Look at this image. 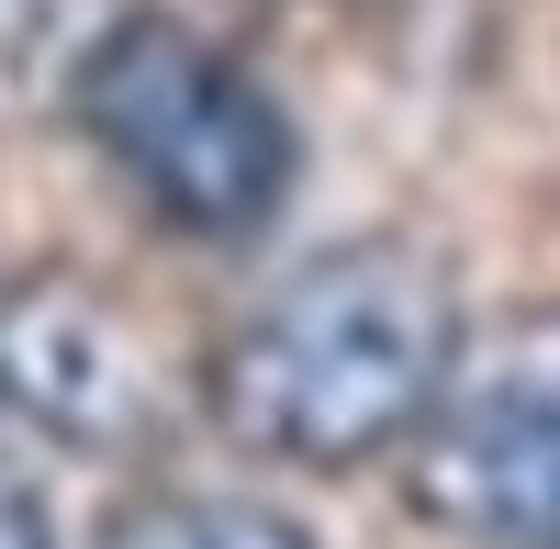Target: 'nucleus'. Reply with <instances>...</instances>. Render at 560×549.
<instances>
[{"instance_id": "nucleus-1", "label": "nucleus", "mask_w": 560, "mask_h": 549, "mask_svg": "<svg viewBox=\"0 0 560 549\" xmlns=\"http://www.w3.org/2000/svg\"><path fill=\"white\" fill-rule=\"evenodd\" d=\"M448 371H459V314L438 258L359 236L303 258L236 314V337L213 348V416L258 460L359 471L427 437Z\"/></svg>"}, {"instance_id": "nucleus-2", "label": "nucleus", "mask_w": 560, "mask_h": 549, "mask_svg": "<svg viewBox=\"0 0 560 549\" xmlns=\"http://www.w3.org/2000/svg\"><path fill=\"white\" fill-rule=\"evenodd\" d=\"M68 113L135 179V202L158 224L213 236V247L258 236L303 168V135L269 102V79L168 12H113L90 34L68 68Z\"/></svg>"}, {"instance_id": "nucleus-3", "label": "nucleus", "mask_w": 560, "mask_h": 549, "mask_svg": "<svg viewBox=\"0 0 560 549\" xmlns=\"http://www.w3.org/2000/svg\"><path fill=\"white\" fill-rule=\"evenodd\" d=\"M415 505L471 549H560V303L459 337L415 437Z\"/></svg>"}, {"instance_id": "nucleus-4", "label": "nucleus", "mask_w": 560, "mask_h": 549, "mask_svg": "<svg viewBox=\"0 0 560 549\" xmlns=\"http://www.w3.org/2000/svg\"><path fill=\"white\" fill-rule=\"evenodd\" d=\"M0 416L79 460H135L168 437V359L79 269H12L0 281Z\"/></svg>"}, {"instance_id": "nucleus-5", "label": "nucleus", "mask_w": 560, "mask_h": 549, "mask_svg": "<svg viewBox=\"0 0 560 549\" xmlns=\"http://www.w3.org/2000/svg\"><path fill=\"white\" fill-rule=\"evenodd\" d=\"M90 549H314V538L280 505H258V493H147Z\"/></svg>"}, {"instance_id": "nucleus-6", "label": "nucleus", "mask_w": 560, "mask_h": 549, "mask_svg": "<svg viewBox=\"0 0 560 549\" xmlns=\"http://www.w3.org/2000/svg\"><path fill=\"white\" fill-rule=\"evenodd\" d=\"M0 549H45V516H34V493L0 471Z\"/></svg>"}]
</instances>
